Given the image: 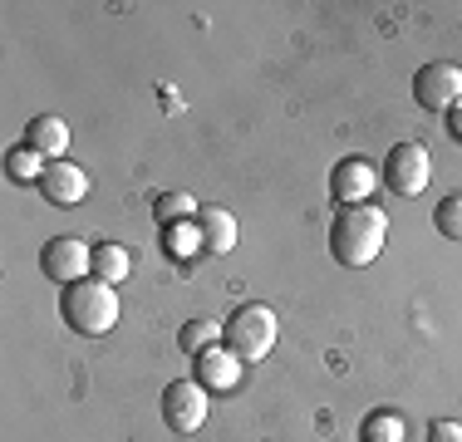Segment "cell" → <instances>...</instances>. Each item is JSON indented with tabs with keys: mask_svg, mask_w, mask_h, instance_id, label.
I'll use <instances>...</instances> for the list:
<instances>
[{
	"mask_svg": "<svg viewBox=\"0 0 462 442\" xmlns=\"http://www.w3.org/2000/svg\"><path fill=\"white\" fill-rule=\"evenodd\" d=\"M383 241H389V216L379 207H339L335 226H329V256L359 271V265L379 261Z\"/></svg>",
	"mask_w": 462,
	"mask_h": 442,
	"instance_id": "1",
	"label": "cell"
},
{
	"mask_svg": "<svg viewBox=\"0 0 462 442\" xmlns=\"http://www.w3.org/2000/svg\"><path fill=\"white\" fill-rule=\"evenodd\" d=\"M60 315L64 325L74 329V335H108V329L118 325V290L108 281H98V275H89V281H74L60 290Z\"/></svg>",
	"mask_w": 462,
	"mask_h": 442,
	"instance_id": "2",
	"label": "cell"
},
{
	"mask_svg": "<svg viewBox=\"0 0 462 442\" xmlns=\"http://www.w3.org/2000/svg\"><path fill=\"white\" fill-rule=\"evenodd\" d=\"M222 329H226V349L236 354L241 364H256V359H266V354L276 349L281 319H276V309H271V305L246 300V305H236V309H231Z\"/></svg>",
	"mask_w": 462,
	"mask_h": 442,
	"instance_id": "3",
	"label": "cell"
},
{
	"mask_svg": "<svg viewBox=\"0 0 462 442\" xmlns=\"http://www.w3.org/2000/svg\"><path fill=\"white\" fill-rule=\"evenodd\" d=\"M383 187L399 197H418L428 187V177H433V158H428L423 143H393L389 152H383Z\"/></svg>",
	"mask_w": 462,
	"mask_h": 442,
	"instance_id": "4",
	"label": "cell"
},
{
	"mask_svg": "<svg viewBox=\"0 0 462 442\" xmlns=\"http://www.w3.org/2000/svg\"><path fill=\"white\" fill-rule=\"evenodd\" d=\"M40 271L50 275L54 285H74V281H89L94 271V246H84L79 236H54L40 246Z\"/></svg>",
	"mask_w": 462,
	"mask_h": 442,
	"instance_id": "5",
	"label": "cell"
},
{
	"mask_svg": "<svg viewBox=\"0 0 462 442\" xmlns=\"http://www.w3.org/2000/svg\"><path fill=\"white\" fill-rule=\"evenodd\" d=\"M162 423L172 428L178 437L197 433V428L207 423V389L197 379H172L168 389H162Z\"/></svg>",
	"mask_w": 462,
	"mask_h": 442,
	"instance_id": "6",
	"label": "cell"
},
{
	"mask_svg": "<svg viewBox=\"0 0 462 442\" xmlns=\"http://www.w3.org/2000/svg\"><path fill=\"white\" fill-rule=\"evenodd\" d=\"M413 98L428 108V114H448V108L462 104V69L448 60H433L413 74Z\"/></svg>",
	"mask_w": 462,
	"mask_h": 442,
	"instance_id": "7",
	"label": "cell"
},
{
	"mask_svg": "<svg viewBox=\"0 0 462 442\" xmlns=\"http://www.w3.org/2000/svg\"><path fill=\"white\" fill-rule=\"evenodd\" d=\"M374 187H379V168L369 158H339L329 168V197L339 207H365L374 197Z\"/></svg>",
	"mask_w": 462,
	"mask_h": 442,
	"instance_id": "8",
	"label": "cell"
},
{
	"mask_svg": "<svg viewBox=\"0 0 462 442\" xmlns=\"http://www.w3.org/2000/svg\"><path fill=\"white\" fill-rule=\"evenodd\" d=\"M40 197H45L50 207H79L84 197H89V172L74 168L69 158L50 162L45 177H40Z\"/></svg>",
	"mask_w": 462,
	"mask_h": 442,
	"instance_id": "9",
	"label": "cell"
},
{
	"mask_svg": "<svg viewBox=\"0 0 462 442\" xmlns=\"http://www.w3.org/2000/svg\"><path fill=\"white\" fill-rule=\"evenodd\" d=\"M197 383H202L207 393H226V389H236L241 383V359L231 354L226 345H217V349H207V354H197Z\"/></svg>",
	"mask_w": 462,
	"mask_h": 442,
	"instance_id": "10",
	"label": "cell"
},
{
	"mask_svg": "<svg viewBox=\"0 0 462 442\" xmlns=\"http://www.w3.org/2000/svg\"><path fill=\"white\" fill-rule=\"evenodd\" d=\"M25 143L40 152V158L60 162L64 152H69V124H64V118H54V114H40V118H30Z\"/></svg>",
	"mask_w": 462,
	"mask_h": 442,
	"instance_id": "11",
	"label": "cell"
},
{
	"mask_svg": "<svg viewBox=\"0 0 462 442\" xmlns=\"http://www.w3.org/2000/svg\"><path fill=\"white\" fill-rule=\"evenodd\" d=\"M197 231H202V246L217 251V256H226V251L236 246V216H231L226 207H202V212H197Z\"/></svg>",
	"mask_w": 462,
	"mask_h": 442,
	"instance_id": "12",
	"label": "cell"
},
{
	"mask_svg": "<svg viewBox=\"0 0 462 442\" xmlns=\"http://www.w3.org/2000/svg\"><path fill=\"white\" fill-rule=\"evenodd\" d=\"M94 275L108 285H124L128 275H134V256H128L124 241H98L94 246Z\"/></svg>",
	"mask_w": 462,
	"mask_h": 442,
	"instance_id": "13",
	"label": "cell"
},
{
	"mask_svg": "<svg viewBox=\"0 0 462 442\" xmlns=\"http://www.w3.org/2000/svg\"><path fill=\"white\" fill-rule=\"evenodd\" d=\"M178 345L182 354H207V349H217V345H226V329L217 325V319H187V325L178 329Z\"/></svg>",
	"mask_w": 462,
	"mask_h": 442,
	"instance_id": "14",
	"label": "cell"
},
{
	"mask_svg": "<svg viewBox=\"0 0 462 442\" xmlns=\"http://www.w3.org/2000/svg\"><path fill=\"white\" fill-rule=\"evenodd\" d=\"M45 168H50V158H40L30 143H20V148L5 152V177H10V182H35V187H40Z\"/></svg>",
	"mask_w": 462,
	"mask_h": 442,
	"instance_id": "15",
	"label": "cell"
},
{
	"mask_svg": "<svg viewBox=\"0 0 462 442\" xmlns=\"http://www.w3.org/2000/svg\"><path fill=\"white\" fill-rule=\"evenodd\" d=\"M197 197L192 192H162L158 202H152V216H158V226H178V221H197Z\"/></svg>",
	"mask_w": 462,
	"mask_h": 442,
	"instance_id": "16",
	"label": "cell"
},
{
	"mask_svg": "<svg viewBox=\"0 0 462 442\" xmlns=\"http://www.w3.org/2000/svg\"><path fill=\"white\" fill-rule=\"evenodd\" d=\"M359 442H403V418L393 408H374L359 423Z\"/></svg>",
	"mask_w": 462,
	"mask_h": 442,
	"instance_id": "17",
	"label": "cell"
},
{
	"mask_svg": "<svg viewBox=\"0 0 462 442\" xmlns=\"http://www.w3.org/2000/svg\"><path fill=\"white\" fill-rule=\"evenodd\" d=\"M162 246H168L172 261H192L202 246V231H197V221H178V226H162Z\"/></svg>",
	"mask_w": 462,
	"mask_h": 442,
	"instance_id": "18",
	"label": "cell"
},
{
	"mask_svg": "<svg viewBox=\"0 0 462 442\" xmlns=\"http://www.w3.org/2000/svg\"><path fill=\"white\" fill-rule=\"evenodd\" d=\"M433 226H438V236H448V241L462 246V192L443 197V202L433 207Z\"/></svg>",
	"mask_w": 462,
	"mask_h": 442,
	"instance_id": "19",
	"label": "cell"
},
{
	"mask_svg": "<svg viewBox=\"0 0 462 442\" xmlns=\"http://www.w3.org/2000/svg\"><path fill=\"white\" fill-rule=\"evenodd\" d=\"M423 442H462V423H453V418H438V423H428V437Z\"/></svg>",
	"mask_w": 462,
	"mask_h": 442,
	"instance_id": "20",
	"label": "cell"
},
{
	"mask_svg": "<svg viewBox=\"0 0 462 442\" xmlns=\"http://www.w3.org/2000/svg\"><path fill=\"white\" fill-rule=\"evenodd\" d=\"M443 118H448V138H453V143H462V104H457V108H448Z\"/></svg>",
	"mask_w": 462,
	"mask_h": 442,
	"instance_id": "21",
	"label": "cell"
}]
</instances>
